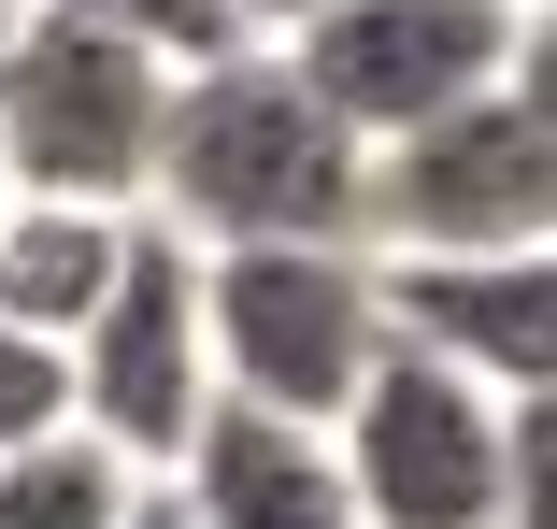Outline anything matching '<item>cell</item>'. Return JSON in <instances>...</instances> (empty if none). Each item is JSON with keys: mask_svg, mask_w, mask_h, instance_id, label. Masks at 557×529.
I'll use <instances>...</instances> for the list:
<instances>
[{"mask_svg": "<svg viewBox=\"0 0 557 529\" xmlns=\"http://www.w3.org/2000/svg\"><path fill=\"white\" fill-rule=\"evenodd\" d=\"M144 230L186 258H258V244H358L372 258V158L300 100L272 44L200 58L158 100V158H144Z\"/></svg>", "mask_w": 557, "mask_h": 529, "instance_id": "1", "label": "cell"}, {"mask_svg": "<svg viewBox=\"0 0 557 529\" xmlns=\"http://www.w3.org/2000/svg\"><path fill=\"white\" fill-rule=\"evenodd\" d=\"M200 358L214 415H272V430H329L386 358V300L358 244H258V258H200Z\"/></svg>", "mask_w": 557, "mask_h": 529, "instance_id": "2", "label": "cell"}, {"mask_svg": "<svg viewBox=\"0 0 557 529\" xmlns=\"http://www.w3.org/2000/svg\"><path fill=\"white\" fill-rule=\"evenodd\" d=\"M172 72L129 29L15 15L0 29V200H72V216H144Z\"/></svg>", "mask_w": 557, "mask_h": 529, "instance_id": "3", "label": "cell"}, {"mask_svg": "<svg viewBox=\"0 0 557 529\" xmlns=\"http://www.w3.org/2000/svg\"><path fill=\"white\" fill-rule=\"evenodd\" d=\"M272 58L300 72V100L358 158H386L429 115H458V100H486V86H515L543 58V0H329Z\"/></svg>", "mask_w": 557, "mask_h": 529, "instance_id": "4", "label": "cell"}, {"mask_svg": "<svg viewBox=\"0 0 557 529\" xmlns=\"http://www.w3.org/2000/svg\"><path fill=\"white\" fill-rule=\"evenodd\" d=\"M372 258H557V100H543V58L372 158Z\"/></svg>", "mask_w": 557, "mask_h": 529, "instance_id": "5", "label": "cell"}, {"mask_svg": "<svg viewBox=\"0 0 557 529\" xmlns=\"http://www.w3.org/2000/svg\"><path fill=\"white\" fill-rule=\"evenodd\" d=\"M329 472H344L358 529H515V401L386 344L358 401L329 415Z\"/></svg>", "mask_w": 557, "mask_h": 529, "instance_id": "6", "label": "cell"}, {"mask_svg": "<svg viewBox=\"0 0 557 529\" xmlns=\"http://www.w3.org/2000/svg\"><path fill=\"white\" fill-rule=\"evenodd\" d=\"M72 430L115 458L129 487H172L186 444L214 430V358H200V258L129 216V258L72 330Z\"/></svg>", "mask_w": 557, "mask_h": 529, "instance_id": "7", "label": "cell"}, {"mask_svg": "<svg viewBox=\"0 0 557 529\" xmlns=\"http://www.w3.org/2000/svg\"><path fill=\"white\" fill-rule=\"evenodd\" d=\"M372 300H386V344L443 358L486 401L557 386V258H372Z\"/></svg>", "mask_w": 557, "mask_h": 529, "instance_id": "8", "label": "cell"}, {"mask_svg": "<svg viewBox=\"0 0 557 529\" xmlns=\"http://www.w3.org/2000/svg\"><path fill=\"white\" fill-rule=\"evenodd\" d=\"M172 515L186 529H358L329 430H272V415H214L172 472Z\"/></svg>", "mask_w": 557, "mask_h": 529, "instance_id": "9", "label": "cell"}, {"mask_svg": "<svg viewBox=\"0 0 557 529\" xmlns=\"http://www.w3.org/2000/svg\"><path fill=\"white\" fill-rule=\"evenodd\" d=\"M129 258V216H72V200H0V330H29L72 358V330L100 315Z\"/></svg>", "mask_w": 557, "mask_h": 529, "instance_id": "10", "label": "cell"}, {"mask_svg": "<svg viewBox=\"0 0 557 529\" xmlns=\"http://www.w3.org/2000/svg\"><path fill=\"white\" fill-rule=\"evenodd\" d=\"M129 472L100 458L86 430H58V444H29V458H0V529H129Z\"/></svg>", "mask_w": 557, "mask_h": 529, "instance_id": "11", "label": "cell"}, {"mask_svg": "<svg viewBox=\"0 0 557 529\" xmlns=\"http://www.w3.org/2000/svg\"><path fill=\"white\" fill-rule=\"evenodd\" d=\"M0 15H86V29H129L158 72H200V58H244L214 0H0Z\"/></svg>", "mask_w": 557, "mask_h": 529, "instance_id": "12", "label": "cell"}, {"mask_svg": "<svg viewBox=\"0 0 557 529\" xmlns=\"http://www.w3.org/2000/svg\"><path fill=\"white\" fill-rule=\"evenodd\" d=\"M58 430H72V358L29 344V330H0V458H29Z\"/></svg>", "mask_w": 557, "mask_h": 529, "instance_id": "13", "label": "cell"}, {"mask_svg": "<svg viewBox=\"0 0 557 529\" xmlns=\"http://www.w3.org/2000/svg\"><path fill=\"white\" fill-rule=\"evenodd\" d=\"M214 15H230V44H286V29L329 15V0H214Z\"/></svg>", "mask_w": 557, "mask_h": 529, "instance_id": "14", "label": "cell"}, {"mask_svg": "<svg viewBox=\"0 0 557 529\" xmlns=\"http://www.w3.org/2000/svg\"><path fill=\"white\" fill-rule=\"evenodd\" d=\"M129 529H186V515H172V487H144V501H129Z\"/></svg>", "mask_w": 557, "mask_h": 529, "instance_id": "15", "label": "cell"}, {"mask_svg": "<svg viewBox=\"0 0 557 529\" xmlns=\"http://www.w3.org/2000/svg\"><path fill=\"white\" fill-rule=\"evenodd\" d=\"M0 29H15V15H0Z\"/></svg>", "mask_w": 557, "mask_h": 529, "instance_id": "16", "label": "cell"}]
</instances>
